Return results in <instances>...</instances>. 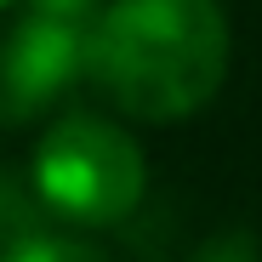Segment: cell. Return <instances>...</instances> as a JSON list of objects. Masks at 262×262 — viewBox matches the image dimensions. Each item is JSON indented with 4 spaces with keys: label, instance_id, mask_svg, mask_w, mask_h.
I'll use <instances>...</instances> for the list:
<instances>
[{
    "label": "cell",
    "instance_id": "obj_7",
    "mask_svg": "<svg viewBox=\"0 0 262 262\" xmlns=\"http://www.w3.org/2000/svg\"><path fill=\"white\" fill-rule=\"evenodd\" d=\"M0 6H12V0H0Z\"/></svg>",
    "mask_w": 262,
    "mask_h": 262
},
{
    "label": "cell",
    "instance_id": "obj_6",
    "mask_svg": "<svg viewBox=\"0 0 262 262\" xmlns=\"http://www.w3.org/2000/svg\"><path fill=\"white\" fill-rule=\"evenodd\" d=\"M12 200H17V194H12V183H6V177H0V228H6V223H12Z\"/></svg>",
    "mask_w": 262,
    "mask_h": 262
},
{
    "label": "cell",
    "instance_id": "obj_3",
    "mask_svg": "<svg viewBox=\"0 0 262 262\" xmlns=\"http://www.w3.org/2000/svg\"><path fill=\"white\" fill-rule=\"evenodd\" d=\"M85 34L92 23L23 6V17L0 34V125L46 114L74 92V80H85Z\"/></svg>",
    "mask_w": 262,
    "mask_h": 262
},
{
    "label": "cell",
    "instance_id": "obj_5",
    "mask_svg": "<svg viewBox=\"0 0 262 262\" xmlns=\"http://www.w3.org/2000/svg\"><path fill=\"white\" fill-rule=\"evenodd\" d=\"M194 262H262V239L245 234V228H228L194 251Z\"/></svg>",
    "mask_w": 262,
    "mask_h": 262
},
{
    "label": "cell",
    "instance_id": "obj_1",
    "mask_svg": "<svg viewBox=\"0 0 262 262\" xmlns=\"http://www.w3.org/2000/svg\"><path fill=\"white\" fill-rule=\"evenodd\" d=\"M223 0H108L85 34V80L143 125L200 114L228 80Z\"/></svg>",
    "mask_w": 262,
    "mask_h": 262
},
{
    "label": "cell",
    "instance_id": "obj_4",
    "mask_svg": "<svg viewBox=\"0 0 262 262\" xmlns=\"http://www.w3.org/2000/svg\"><path fill=\"white\" fill-rule=\"evenodd\" d=\"M0 262H114L92 239H69V234H23L0 251Z\"/></svg>",
    "mask_w": 262,
    "mask_h": 262
},
{
    "label": "cell",
    "instance_id": "obj_2",
    "mask_svg": "<svg viewBox=\"0 0 262 262\" xmlns=\"http://www.w3.org/2000/svg\"><path fill=\"white\" fill-rule=\"evenodd\" d=\"M34 194L85 228L125 223L148 194V160L137 137L108 114H57L34 148Z\"/></svg>",
    "mask_w": 262,
    "mask_h": 262
}]
</instances>
